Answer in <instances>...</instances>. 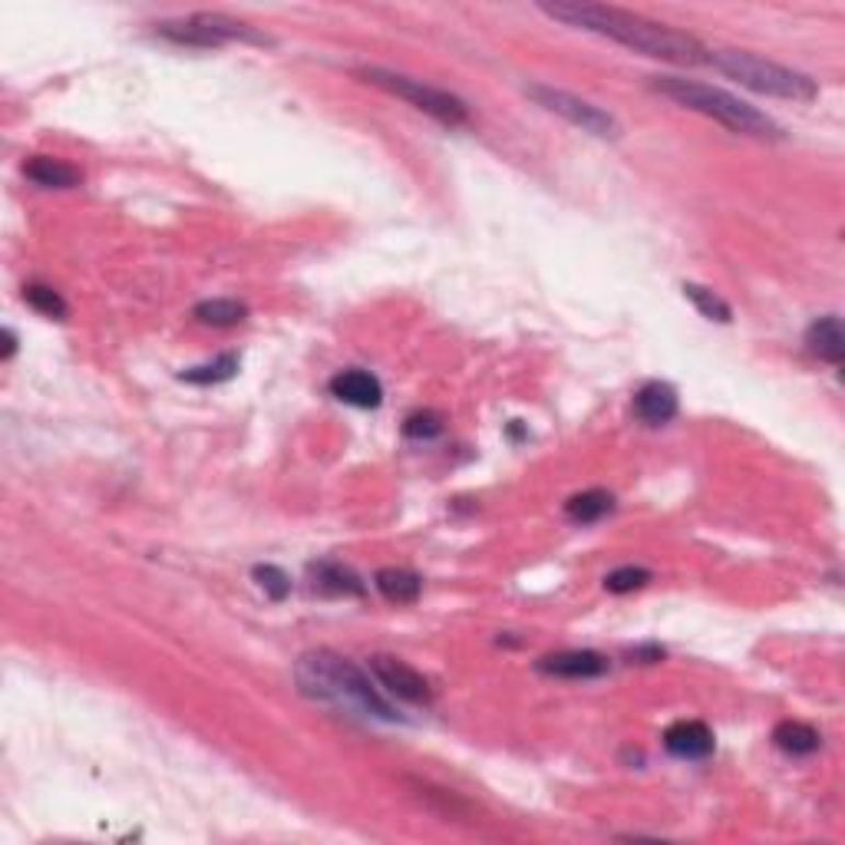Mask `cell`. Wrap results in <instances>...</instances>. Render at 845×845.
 <instances>
[{"label":"cell","instance_id":"obj_3","mask_svg":"<svg viewBox=\"0 0 845 845\" xmlns=\"http://www.w3.org/2000/svg\"><path fill=\"white\" fill-rule=\"evenodd\" d=\"M651 87L661 96H667V100H674V103H681V106H687L700 116H710L733 133L756 136V139H779L783 136V129L766 113L736 100L727 90H717V87H707V83H697V80H681V77H654Z\"/></svg>","mask_w":845,"mask_h":845},{"label":"cell","instance_id":"obj_25","mask_svg":"<svg viewBox=\"0 0 845 845\" xmlns=\"http://www.w3.org/2000/svg\"><path fill=\"white\" fill-rule=\"evenodd\" d=\"M403 433H407V436H416V439H430V436H439V433H443V416H439V413H433V410L413 413V416H407V423H403Z\"/></svg>","mask_w":845,"mask_h":845},{"label":"cell","instance_id":"obj_10","mask_svg":"<svg viewBox=\"0 0 845 845\" xmlns=\"http://www.w3.org/2000/svg\"><path fill=\"white\" fill-rule=\"evenodd\" d=\"M664 746L677 760H707L713 753V733L700 720H677L664 730Z\"/></svg>","mask_w":845,"mask_h":845},{"label":"cell","instance_id":"obj_6","mask_svg":"<svg viewBox=\"0 0 845 845\" xmlns=\"http://www.w3.org/2000/svg\"><path fill=\"white\" fill-rule=\"evenodd\" d=\"M159 34L172 44L182 47H221L228 41H244V44H271L267 34H258L254 27L225 18V14H192L182 21H162Z\"/></svg>","mask_w":845,"mask_h":845},{"label":"cell","instance_id":"obj_23","mask_svg":"<svg viewBox=\"0 0 845 845\" xmlns=\"http://www.w3.org/2000/svg\"><path fill=\"white\" fill-rule=\"evenodd\" d=\"M254 582H258V589H261L267 598H274V602H285V598L292 595V579L281 572L277 566H258V569H254Z\"/></svg>","mask_w":845,"mask_h":845},{"label":"cell","instance_id":"obj_19","mask_svg":"<svg viewBox=\"0 0 845 845\" xmlns=\"http://www.w3.org/2000/svg\"><path fill=\"white\" fill-rule=\"evenodd\" d=\"M192 315H195V321H202L208 328H231L248 318V308L235 298H212V301L195 305Z\"/></svg>","mask_w":845,"mask_h":845},{"label":"cell","instance_id":"obj_24","mask_svg":"<svg viewBox=\"0 0 845 845\" xmlns=\"http://www.w3.org/2000/svg\"><path fill=\"white\" fill-rule=\"evenodd\" d=\"M651 582V572L648 569H635V566H625V569H615L605 575V589L615 592V595H628L635 589H644Z\"/></svg>","mask_w":845,"mask_h":845},{"label":"cell","instance_id":"obj_13","mask_svg":"<svg viewBox=\"0 0 845 845\" xmlns=\"http://www.w3.org/2000/svg\"><path fill=\"white\" fill-rule=\"evenodd\" d=\"M806 347L825 361V364H842L845 361V331H842V321L835 315L829 318H819L809 331H806Z\"/></svg>","mask_w":845,"mask_h":845},{"label":"cell","instance_id":"obj_17","mask_svg":"<svg viewBox=\"0 0 845 845\" xmlns=\"http://www.w3.org/2000/svg\"><path fill=\"white\" fill-rule=\"evenodd\" d=\"M773 743L789 753V756H809L819 750L822 736L809 727V723H799V720H783L776 730H773Z\"/></svg>","mask_w":845,"mask_h":845},{"label":"cell","instance_id":"obj_21","mask_svg":"<svg viewBox=\"0 0 845 845\" xmlns=\"http://www.w3.org/2000/svg\"><path fill=\"white\" fill-rule=\"evenodd\" d=\"M235 374H238V354H221V357L212 361V364H202V367L185 370L182 380L208 387V384H225V380H231Z\"/></svg>","mask_w":845,"mask_h":845},{"label":"cell","instance_id":"obj_20","mask_svg":"<svg viewBox=\"0 0 845 845\" xmlns=\"http://www.w3.org/2000/svg\"><path fill=\"white\" fill-rule=\"evenodd\" d=\"M684 295L694 301V308H697L704 318H710V321H717V324H730V321H733L730 305H727L720 295H713L710 288H704V285H694V281H687V285H684Z\"/></svg>","mask_w":845,"mask_h":845},{"label":"cell","instance_id":"obj_26","mask_svg":"<svg viewBox=\"0 0 845 845\" xmlns=\"http://www.w3.org/2000/svg\"><path fill=\"white\" fill-rule=\"evenodd\" d=\"M14 351H18V338H14V331L8 328V331H4V361H11Z\"/></svg>","mask_w":845,"mask_h":845},{"label":"cell","instance_id":"obj_8","mask_svg":"<svg viewBox=\"0 0 845 845\" xmlns=\"http://www.w3.org/2000/svg\"><path fill=\"white\" fill-rule=\"evenodd\" d=\"M370 671L380 681V687H387L397 700H407L416 707L433 704V687L426 684V677L420 671H413L410 664H403L400 658L377 654V658H370Z\"/></svg>","mask_w":845,"mask_h":845},{"label":"cell","instance_id":"obj_11","mask_svg":"<svg viewBox=\"0 0 845 845\" xmlns=\"http://www.w3.org/2000/svg\"><path fill=\"white\" fill-rule=\"evenodd\" d=\"M331 393L341 400V403H351V407H361V410H377L384 403V387L374 374L367 370H341L334 380H331Z\"/></svg>","mask_w":845,"mask_h":845},{"label":"cell","instance_id":"obj_16","mask_svg":"<svg viewBox=\"0 0 845 845\" xmlns=\"http://www.w3.org/2000/svg\"><path fill=\"white\" fill-rule=\"evenodd\" d=\"M315 585L331 595H364V582L341 561H315L311 566Z\"/></svg>","mask_w":845,"mask_h":845},{"label":"cell","instance_id":"obj_1","mask_svg":"<svg viewBox=\"0 0 845 845\" xmlns=\"http://www.w3.org/2000/svg\"><path fill=\"white\" fill-rule=\"evenodd\" d=\"M541 11L561 24L579 27V31H592L602 34L635 54L654 57V60H667L677 67H697L707 64V47L690 37L681 34L667 24H654L648 18H638L631 11L621 8H602V4H541Z\"/></svg>","mask_w":845,"mask_h":845},{"label":"cell","instance_id":"obj_18","mask_svg":"<svg viewBox=\"0 0 845 845\" xmlns=\"http://www.w3.org/2000/svg\"><path fill=\"white\" fill-rule=\"evenodd\" d=\"M612 509H615V499L605 489H589V492H579L566 502V515L579 525H592V522L605 518Z\"/></svg>","mask_w":845,"mask_h":845},{"label":"cell","instance_id":"obj_15","mask_svg":"<svg viewBox=\"0 0 845 845\" xmlns=\"http://www.w3.org/2000/svg\"><path fill=\"white\" fill-rule=\"evenodd\" d=\"M377 592L393 605H413L423 592V579L407 569H380L374 579Z\"/></svg>","mask_w":845,"mask_h":845},{"label":"cell","instance_id":"obj_22","mask_svg":"<svg viewBox=\"0 0 845 845\" xmlns=\"http://www.w3.org/2000/svg\"><path fill=\"white\" fill-rule=\"evenodd\" d=\"M24 298L34 311H41L44 318H54V321H64L67 318V301L60 298V292L47 288V285H27L24 288Z\"/></svg>","mask_w":845,"mask_h":845},{"label":"cell","instance_id":"obj_7","mask_svg":"<svg viewBox=\"0 0 845 845\" xmlns=\"http://www.w3.org/2000/svg\"><path fill=\"white\" fill-rule=\"evenodd\" d=\"M525 93L541 110H548V113H555L561 119H569L572 126H579V129H585V133H592L598 139H618L621 136V126H618V119L612 113H605L602 106H595V103H589V100H582L575 93L555 90V87H545V83H532V87H525Z\"/></svg>","mask_w":845,"mask_h":845},{"label":"cell","instance_id":"obj_5","mask_svg":"<svg viewBox=\"0 0 845 845\" xmlns=\"http://www.w3.org/2000/svg\"><path fill=\"white\" fill-rule=\"evenodd\" d=\"M364 83L377 87V90H387L407 103H413L420 113L439 119L443 126H466L469 123V110L459 96L446 93V90H436L423 80H413V77H403V73H390V70H380V67H367L357 73Z\"/></svg>","mask_w":845,"mask_h":845},{"label":"cell","instance_id":"obj_14","mask_svg":"<svg viewBox=\"0 0 845 845\" xmlns=\"http://www.w3.org/2000/svg\"><path fill=\"white\" fill-rule=\"evenodd\" d=\"M24 175L44 189H77L83 182V172L64 159H54V156H34L24 162Z\"/></svg>","mask_w":845,"mask_h":845},{"label":"cell","instance_id":"obj_12","mask_svg":"<svg viewBox=\"0 0 845 845\" xmlns=\"http://www.w3.org/2000/svg\"><path fill=\"white\" fill-rule=\"evenodd\" d=\"M677 390L671 384H661V380H651L644 384L638 393H635V413L638 420H644L648 426H661V423H671L677 416Z\"/></svg>","mask_w":845,"mask_h":845},{"label":"cell","instance_id":"obj_9","mask_svg":"<svg viewBox=\"0 0 845 845\" xmlns=\"http://www.w3.org/2000/svg\"><path fill=\"white\" fill-rule=\"evenodd\" d=\"M538 671L551 677H569V681H592V677H605L612 664L598 651H558L541 658Z\"/></svg>","mask_w":845,"mask_h":845},{"label":"cell","instance_id":"obj_2","mask_svg":"<svg viewBox=\"0 0 845 845\" xmlns=\"http://www.w3.org/2000/svg\"><path fill=\"white\" fill-rule=\"evenodd\" d=\"M298 687L315 697L324 700L338 710L347 713H361L370 720H384V723H397L403 720L400 710L380 697V690L370 684V677L347 658L334 654V651H311L298 661L295 667Z\"/></svg>","mask_w":845,"mask_h":845},{"label":"cell","instance_id":"obj_4","mask_svg":"<svg viewBox=\"0 0 845 845\" xmlns=\"http://www.w3.org/2000/svg\"><path fill=\"white\" fill-rule=\"evenodd\" d=\"M707 64H713L730 80H736L740 87H746L753 93H763V96L809 103L819 93V87L806 73L789 70V67L773 64V60H763V57L746 54V50H707Z\"/></svg>","mask_w":845,"mask_h":845}]
</instances>
